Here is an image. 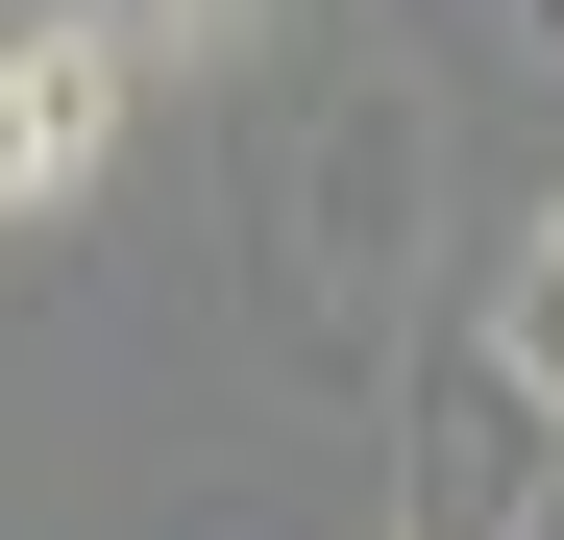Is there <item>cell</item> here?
<instances>
[{"instance_id":"6da1fadb","label":"cell","mask_w":564,"mask_h":540,"mask_svg":"<svg viewBox=\"0 0 564 540\" xmlns=\"http://www.w3.org/2000/svg\"><path fill=\"white\" fill-rule=\"evenodd\" d=\"M417 197H442L417 74H344V99L295 123V172H270V320H295L319 393H393L417 369Z\"/></svg>"},{"instance_id":"7a4b0ae2","label":"cell","mask_w":564,"mask_h":540,"mask_svg":"<svg viewBox=\"0 0 564 540\" xmlns=\"http://www.w3.org/2000/svg\"><path fill=\"white\" fill-rule=\"evenodd\" d=\"M123 99H148V74H123L99 0H0V246L74 222V197L123 172Z\"/></svg>"},{"instance_id":"3957f363","label":"cell","mask_w":564,"mask_h":540,"mask_svg":"<svg viewBox=\"0 0 564 540\" xmlns=\"http://www.w3.org/2000/svg\"><path fill=\"white\" fill-rule=\"evenodd\" d=\"M417 540H540L564 516V418H516V369L491 344H417Z\"/></svg>"},{"instance_id":"277c9868","label":"cell","mask_w":564,"mask_h":540,"mask_svg":"<svg viewBox=\"0 0 564 540\" xmlns=\"http://www.w3.org/2000/svg\"><path fill=\"white\" fill-rule=\"evenodd\" d=\"M466 344L516 369V418H564V197H516V246H491V295H466Z\"/></svg>"}]
</instances>
